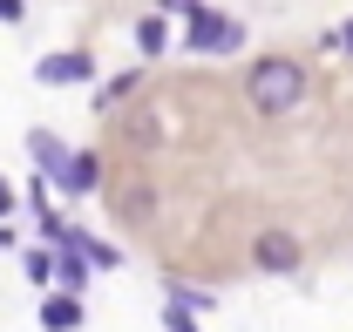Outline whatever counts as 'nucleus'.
<instances>
[{
  "label": "nucleus",
  "mask_w": 353,
  "mask_h": 332,
  "mask_svg": "<svg viewBox=\"0 0 353 332\" xmlns=\"http://www.w3.org/2000/svg\"><path fill=\"white\" fill-rule=\"evenodd\" d=\"M306 61H292V54H259L252 68H245V102H252V116H292L299 102H306Z\"/></svg>",
  "instance_id": "1"
},
{
  "label": "nucleus",
  "mask_w": 353,
  "mask_h": 332,
  "mask_svg": "<svg viewBox=\"0 0 353 332\" xmlns=\"http://www.w3.org/2000/svg\"><path fill=\"white\" fill-rule=\"evenodd\" d=\"M183 48H190V54H238V48H245V21L197 7V14L183 21Z\"/></svg>",
  "instance_id": "2"
},
{
  "label": "nucleus",
  "mask_w": 353,
  "mask_h": 332,
  "mask_svg": "<svg viewBox=\"0 0 353 332\" xmlns=\"http://www.w3.org/2000/svg\"><path fill=\"white\" fill-rule=\"evenodd\" d=\"M252 264H259L265 278H292L299 271V238L292 231H259L252 238Z\"/></svg>",
  "instance_id": "3"
},
{
  "label": "nucleus",
  "mask_w": 353,
  "mask_h": 332,
  "mask_svg": "<svg viewBox=\"0 0 353 332\" xmlns=\"http://www.w3.org/2000/svg\"><path fill=\"white\" fill-rule=\"evenodd\" d=\"M109 217L130 224V231L157 224V190H150V183H116V190H109Z\"/></svg>",
  "instance_id": "4"
},
{
  "label": "nucleus",
  "mask_w": 353,
  "mask_h": 332,
  "mask_svg": "<svg viewBox=\"0 0 353 332\" xmlns=\"http://www.w3.org/2000/svg\"><path fill=\"white\" fill-rule=\"evenodd\" d=\"M88 75H95V54H88V48H68V54H41V61H34V82H48V88L88 82Z\"/></svg>",
  "instance_id": "5"
},
{
  "label": "nucleus",
  "mask_w": 353,
  "mask_h": 332,
  "mask_svg": "<svg viewBox=\"0 0 353 332\" xmlns=\"http://www.w3.org/2000/svg\"><path fill=\"white\" fill-rule=\"evenodd\" d=\"M95 183H102V163H95L88 149H68V163L48 176V190H61V197H88Z\"/></svg>",
  "instance_id": "6"
},
{
  "label": "nucleus",
  "mask_w": 353,
  "mask_h": 332,
  "mask_svg": "<svg viewBox=\"0 0 353 332\" xmlns=\"http://www.w3.org/2000/svg\"><path fill=\"white\" fill-rule=\"evenodd\" d=\"M88 312H82V291H48L41 298V332H75Z\"/></svg>",
  "instance_id": "7"
},
{
  "label": "nucleus",
  "mask_w": 353,
  "mask_h": 332,
  "mask_svg": "<svg viewBox=\"0 0 353 332\" xmlns=\"http://www.w3.org/2000/svg\"><path fill=\"white\" fill-rule=\"evenodd\" d=\"M28 156H34V169H41V176H54V169L68 163V143H61L54 129H28Z\"/></svg>",
  "instance_id": "8"
},
{
  "label": "nucleus",
  "mask_w": 353,
  "mask_h": 332,
  "mask_svg": "<svg viewBox=\"0 0 353 332\" xmlns=\"http://www.w3.org/2000/svg\"><path fill=\"white\" fill-rule=\"evenodd\" d=\"M136 48H143V54H163V48H170V14H143V21H136Z\"/></svg>",
  "instance_id": "9"
},
{
  "label": "nucleus",
  "mask_w": 353,
  "mask_h": 332,
  "mask_svg": "<svg viewBox=\"0 0 353 332\" xmlns=\"http://www.w3.org/2000/svg\"><path fill=\"white\" fill-rule=\"evenodd\" d=\"M54 285H61V291H82L88 285V258H82V251H54Z\"/></svg>",
  "instance_id": "10"
},
{
  "label": "nucleus",
  "mask_w": 353,
  "mask_h": 332,
  "mask_svg": "<svg viewBox=\"0 0 353 332\" xmlns=\"http://www.w3.org/2000/svg\"><path fill=\"white\" fill-rule=\"evenodd\" d=\"M21 271H28L34 285H54V245H34V251H21Z\"/></svg>",
  "instance_id": "11"
},
{
  "label": "nucleus",
  "mask_w": 353,
  "mask_h": 332,
  "mask_svg": "<svg viewBox=\"0 0 353 332\" xmlns=\"http://www.w3.org/2000/svg\"><path fill=\"white\" fill-rule=\"evenodd\" d=\"M170 305H183V312H218V298L197 285H183V278H170Z\"/></svg>",
  "instance_id": "12"
},
{
  "label": "nucleus",
  "mask_w": 353,
  "mask_h": 332,
  "mask_svg": "<svg viewBox=\"0 0 353 332\" xmlns=\"http://www.w3.org/2000/svg\"><path fill=\"white\" fill-rule=\"evenodd\" d=\"M136 88V75H116V82H102V95H95V109H102V116H109V109H116V102H123V95H130Z\"/></svg>",
  "instance_id": "13"
},
{
  "label": "nucleus",
  "mask_w": 353,
  "mask_h": 332,
  "mask_svg": "<svg viewBox=\"0 0 353 332\" xmlns=\"http://www.w3.org/2000/svg\"><path fill=\"white\" fill-rule=\"evenodd\" d=\"M163 332H204V326H197V312H183V305H163Z\"/></svg>",
  "instance_id": "14"
},
{
  "label": "nucleus",
  "mask_w": 353,
  "mask_h": 332,
  "mask_svg": "<svg viewBox=\"0 0 353 332\" xmlns=\"http://www.w3.org/2000/svg\"><path fill=\"white\" fill-rule=\"evenodd\" d=\"M197 7H204V0H157V14H176V21H190Z\"/></svg>",
  "instance_id": "15"
},
{
  "label": "nucleus",
  "mask_w": 353,
  "mask_h": 332,
  "mask_svg": "<svg viewBox=\"0 0 353 332\" xmlns=\"http://www.w3.org/2000/svg\"><path fill=\"white\" fill-rule=\"evenodd\" d=\"M0 21H7V28H21V21H28V0H0Z\"/></svg>",
  "instance_id": "16"
},
{
  "label": "nucleus",
  "mask_w": 353,
  "mask_h": 332,
  "mask_svg": "<svg viewBox=\"0 0 353 332\" xmlns=\"http://www.w3.org/2000/svg\"><path fill=\"white\" fill-rule=\"evenodd\" d=\"M333 48H340V54L353 61V21H347V28H333Z\"/></svg>",
  "instance_id": "17"
},
{
  "label": "nucleus",
  "mask_w": 353,
  "mask_h": 332,
  "mask_svg": "<svg viewBox=\"0 0 353 332\" xmlns=\"http://www.w3.org/2000/svg\"><path fill=\"white\" fill-rule=\"evenodd\" d=\"M14 217V190H7V176H0V224Z\"/></svg>",
  "instance_id": "18"
}]
</instances>
